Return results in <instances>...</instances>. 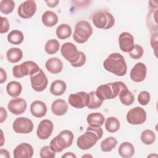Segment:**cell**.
Listing matches in <instances>:
<instances>
[{"label":"cell","mask_w":158,"mask_h":158,"mask_svg":"<svg viewBox=\"0 0 158 158\" xmlns=\"http://www.w3.org/2000/svg\"><path fill=\"white\" fill-rule=\"evenodd\" d=\"M104 69L118 77L124 76L127 71V65L124 57L118 52H113L103 62Z\"/></svg>","instance_id":"1"},{"label":"cell","mask_w":158,"mask_h":158,"mask_svg":"<svg viewBox=\"0 0 158 158\" xmlns=\"http://www.w3.org/2000/svg\"><path fill=\"white\" fill-rule=\"evenodd\" d=\"M103 131L101 127L88 126L85 133L80 135L77 140V145L81 150H88L93 148L101 138Z\"/></svg>","instance_id":"2"},{"label":"cell","mask_w":158,"mask_h":158,"mask_svg":"<svg viewBox=\"0 0 158 158\" xmlns=\"http://www.w3.org/2000/svg\"><path fill=\"white\" fill-rule=\"evenodd\" d=\"M127 86L122 81H115L99 85L95 91L96 94L102 101L112 99L119 95Z\"/></svg>","instance_id":"3"},{"label":"cell","mask_w":158,"mask_h":158,"mask_svg":"<svg viewBox=\"0 0 158 158\" xmlns=\"http://www.w3.org/2000/svg\"><path fill=\"white\" fill-rule=\"evenodd\" d=\"M73 138L74 135L72 131L69 130H64L52 139L49 146L54 152H60L72 144Z\"/></svg>","instance_id":"4"},{"label":"cell","mask_w":158,"mask_h":158,"mask_svg":"<svg viewBox=\"0 0 158 158\" xmlns=\"http://www.w3.org/2000/svg\"><path fill=\"white\" fill-rule=\"evenodd\" d=\"M92 22L96 28L107 30L114 25L115 19L112 14L107 10H100L93 14Z\"/></svg>","instance_id":"5"},{"label":"cell","mask_w":158,"mask_h":158,"mask_svg":"<svg viewBox=\"0 0 158 158\" xmlns=\"http://www.w3.org/2000/svg\"><path fill=\"white\" fill-rule=\"evenodd\" d=\"M93 34V28L86 20H80L77 23L73 34V40L78 43H86Z\"/></svg>","instance_id":"6"},{"label":"cell","mask_w":158,"mask_h":158,"mask_svg":"<svg viewBox=\"0 0 158 158\" xmlns=\"http://www.w3.org/2000/svg\"><path fill=\"white\" fill-rule=\"evenodd\" d=\"M40 68L38 65L31 60H27L20 65L13 67L12 73L14 77L20 78L27 75H33L36 73Z\"/></svg>","instance_id":"7"},{"label":"cell","mask_w":158,"mask_h":158,"mask_svg":"<svg viewBox=\"0 0 158 158\" xmlns=\"http://www.w3.org/2000/svg\"><path fill=\"white\" fill-rule=\"evenodd\" d=\"M126 119L131 125H141L146 120V112L141 107H135L128 110Z\"/></svg>","instance_id":"8"},{"label":"cell","mask_w":158,"mask_h":158,"mask_svg":"<svg viewBox=\"0 0 158 158\" xmlns=\"http://www.w3.org/2000/svg\"><path fill=\"white\" fill-rule=\"evenodd\" d=\"M60 53L70 64L75 63L80 57V51L77 46L71 42H66L62 45Z\"/></svg>","instance_id":"9"},{"label":"cell","mask_w":158,"mask_h":158,"mask_svg":"<svg viewBox=\"0 0 158 158\" xmlns=\"http://www.w3.org/2000/svg\"><path fill=\"white\" fill-rule=\"evenodd\" d=\"M33 122L27 117H20L15 118L12 124V128L17 133L28 134L33 130Z\"/></svg>","instance_id":"10"},{"label":"cell","mask_w":158,"mask_h":158,"mask_svg":"<svg viewBox=\"0 0 158 158\" xmlns=\"http://www.w3.org/2000/svg\"><path fill=\"white\" fill-rule=\"evenodd\" d=\"M30 82L32 88L37 92L44 91L48 84V78L42 69L35 74L30 76Z\"/></svg>","instance_id":"11"},{"label":"cell","mask_w":158,"mask_h":158,"mask_svg":"<svg viewBox=\"0 0 158 158\" xmlns=\"http://www.w3.org/2000/svg\"><path fill=\"white\" fill-rule=\"evenodd\" d=\"M69 104L73 107L82 109L87 107L89 102V93L85 91H79L70 94L68 99Z\"/></svg>","instance_id":"12"},{"label":"cell","mask_w":158,"mask_h":158,"mask_svg":"<svg viewBox=\"0 0 158 158\" xmlns=\"http://www.w3.org/2000/svg\"><path fill=\"white\" fill-rule=\"evenodd\" d=\"M36 2L33 0H28L22 2L18 7L17 14L19 17L24 19L31 18L36 12Z\"/></svg>","instance_id":"13"},{"label":"cell","mask_w":158,"mask_h":158,"mask_svg":"<svg viewBox=\"0 0 158 158\" xmlns=\"http://www.w3.org/2000/svg\"><path fill=\"white\" fill-rule=\"evenodd\" d=\"M54 130V125L52 121L49 119L42 120L38 125L36 135L40 139H47L49 138Z\"/></svg>","instance_id":"14"},{"label":"cell","mask_w":158,"mask_h":158,"mask_svg":"<svg viewBox=\"0 0 158 158\" xmlns=\"http://www.w3.org/2000/svg\"><path fill=\"white\" fill-rule=\"evenodd\" d=\"M26 101L21 98H14L9 101L7 104L8 110L15 115L22 114L27 109Z\"/></svg>","instance_id":"15"},{"label":"cell","mask_w":158,"mask_h":158,"mask_svg":"<svg viewBox=\"0 0 158 158\" xmlns=\"http://www.w3.org/2000/svg\"><path fill=\"white\" fill-rule=\"evenodd\" d=\"M118 44L122 51L130 52L135 45L133 36L127 31L121 33L118 36Z\"/></svg>","instance_id":"16"},{"label":"cell","mask_w":158,"mask_h":158,"mask_svg":"<svg viewBox=\"0 0 158 158\" xmlns=\"http://www.w3.org/2000/svg\"><path fill=\"white\" fill-rule=\"evenodd\" d=\"M147 67L142 62L136 63L131 69L130 73V78L135 82H141L146 77Z\"/></svg>","instance_id":"17"},{"label":"cell","mask_w":158,"mask_h":158,"mask_svg":"<svg viewBox=\"0 0 158 158\" xmlns=\"http://www.w3.org/2000/svg\"><path fill=\"white\" fill-rule=\"evenodd\" d=\"M32 146L27 143H22L17 145L13 151L14 158H31L33 155Z\"/></svg>","instance_id":"18"},{"label":"cell","mask_w":158,"mask_h":158,"mask_svg":"<svg viewBox=\"0 0 158 158\" xmlns=\"http://www.w3.org/2000/svg\"><path fill=\"white\" fill-rule=\"evenodd\" d=\"M30 112L35 117H43L46 115L47 112L46 104L41 101H35L30 105Z\"/></svg>","instance_id":"19"},{"label":"cell","mask_w":158,"mask_h":158,"mask_svg":"<svg viewBox=\"0 0 158 158\" xmlns=\"http://www.w3.org/2000/svg\"><path fill=\"white\" fill-rule=\"evenodd\" d=\"M45 67L49 72L52 74H57L62 70L63 64L60 59L55 57H51L46 60Z\"/></svg>","instance_id":"20"},{"label":"cell","mask_w":158,"mask_h":158,"mask_svg":"<svg viewBox=\"0 0 158 158\" xmlns=\"http://www.w3.org/2000/svg\"><path fill=\"white\" fill-rule=\"evenodd\" d=\"M68 104L62 99H57L54 101L51 104L52 112L57 116L65 115L68 110Z\"/></svg>","instance_id":"21"},{"label":"cell","mask_w":158,"mask_h":158,"mask_svg":"<svg viewBox=\"0 0 158 158\" xmlns=\"http://www.w3.org/2000/svg\"><path fill=\"white\" fill-rule=\"evenodd\" d=\"M157 9H149V12L146 17V24L151 33H157Z\"/></svg>","instance_id":"22"},{"label":"cell","mask_w":158,"mask_h":158,"mask_svg":"<svg viewBox=\"0 0 158 158\" xmlns=\"http://www.w3.org/2000/svg\"><path fill=\"white\" fill-rule=\"evenodd\" d=\"M118 152V154L123 158H130L134 155L135 148L131 143L125 141L121 143L119 146Z\"/></svg>","instance_id":"23"},{"label":"cell","mask_w":158,"mask_h":158,"mask_svg":"<svg viewBox=\"0 0 158 158\" xmlns=\"http://www.w3.org/2000/svg\"><path fill=\"white\" fill-rule=\"evenodd\" d=\"M43 23L48 27H51L56 25L58 22V16L53 11H45L41 17Z\"/></svg>","instance_id":"24"},{"label":"cell","mask_w":158,"mask_h":158,"mask_svg":"<svg viewBox=\"0 0 158 158\" xmlns=\"http://www.w3.org/2000/svg\"><path fill=\"white\" fill-rule=\"evenodd\" d=\"M67 89L65 82L61 80H56L52 81L50 86V92L54 96L62 95Z\"/></svg>","instance_id":"25"},{"label":"cell","mask_w":158,"mask_h":158,"mask_svg":"<svg viewBox=\"0 0 158 158\" xmlns=\"http://www.w3.org/2000/svg\"><path fill=\"white\" fill-rule=\"evenodd\" d=\"M86 121L89 126L101 127L104 123L105 117L100 112L91 113L88 115Z\"/></svg>","instance_id":"26"},{"label":"cell","mask_w":158,"mask_h":158,"mask_svg":"<svg viewBox=\"0 0 158 158\" xmlns=\"http://www.w3.org/2000/svg\"><path fill=\"white\" fill-rule=\"evenodd\" d=\"M7 94L12 98H17L22 93V85L16 81H11L6 86Z\"/></svg>","instance_id":"27"},{"label":"cell","mask_w":158,"mask_h":158,"mask_svg":"<svg viewBox=\"0 0 158 158\" xmlns=\"http://www.w3.org/2000/svg\"><path fill=\"white\" fill-rule=\"evenodd\" d=\"M23 57L22 51L18 48H12L7 50L6 58L10 63H17Z\"/></svg>","instance_id":"28"},{"label":"cell","mask_w":158,"mask_h":158,"mask_svg":"<svg viewBox=\"0 0 158 158\" xmlns=\"http://www.w3.org/2000/svg\"><path fill=\"white\" fill-rule=\"evenodd\" d=\"M72 28L67 23L59 25L56 30L57 37L60 40H65L69 38L72 35Z\"/></svg>","instance_id":"29"},{"label":"cell","mask_w":158,"mask_h":158,"mask_svg":"<svg viewBox=\"0 0 158 158\" xmlns=\"http://www.w3.org/2000/svg\"><path fill=\"white\" fill-rule=\"evenodd\" d=\"M7 39L8 42L10 44L18 45L23 42L24 40V36L21 31L18 30H14L7 35Z\"/></svg>","instance_id":"30"},{"label":"cell","mask_w":158,"mask_h":158,"mask_svg":"<svg viewBox=\"0 0 158 158\" xmlns=\"http://www.w3.org/2000/svg\"><path fill=\"white\" fill-rule=\"evenodd\" d=\"M118 96L120 102L125 106H130L135 101V96L128 88L122 90Z\"/></svg>","instance_id":"31"},{"label":"cell","mask_w":158,"mask_h":158,"mask_svg":"<svg viewBox=\"0 0 158 158\" xmlns=\"http://www.w3.org/2000/svg\"><path fill=\"white\" fill-rule=\"evenodd\" d=\"M120 127L119 120L115 117H108L105 122V128L109 133L117 131Z\"/></svg>","instance_id":"32"},{"label":"cell","mask_w":158,"mask_h":158,"mask_svg":"<svg viewBox=\"0 0 158 158\" xmlns=\"http://www.w3.org/2000/svg\"><path fill=\"white\" fill-rule=\"evenodd\" d=\"M117 144V140L113 136H109L104 139L101 143V149L102 152H107L111 151Z\"/></svg>","instance_id":"33"},{"label":"cell","mask_w":158,"mask_h":158,"mask_svg":"<svg viewBox=\"0 0 158 158\" xmlns=\"http://www.w3.org/2000/svg\"><path fill=\"white\" fill-rule=\"evenodd\" d=\"M103 101L100 99L96 94L95 91H91L89 93V102L87 107L90 109H96L101 106Z\"/></svg>","instance_id":"34"},{"label":"cell","mask_w":158,"mask_h":158,"mask_svg":"<svg viewBox=\"0 0 158 158\" xmlns=\"http://www.w3.org/2000/svg\"><path fill=\"white\" fill-rule=\"evenodd\" d=\"M140 138L141 141L146 145H151L154 143L156 136L154 132L151 130L147 129L142 131Z\"/></svg>","instance_id":"35"},{"label":"cell","mask_w":158,"mask_h":158,"mask_svg":"<svg viewBox=\"0 0 158 158\" xmlns=\"http://www.w3.org/2000/svg\"><path fill=\"white\" fill-rule=\"evenodd\" d=\"M60 44L57 40L51 39L47 41L44 45V50L48 54H56L59 49Z\"/></svg>","instance_id":"36"},{"label":"cell","mask_w":158,"mask_h":158,"mask_svg":"<svg viewBox=\"0 0 158 158\" xmlns=\"http://www.w3.org/2000/svg\"><path fill=\"white\" fill-rule=\"evenodd\" d=\"M15 2L12 0H2L0 2V11L4 14H9L13 12Z\"/></svg>","instance_id":"37"},{"label":"cell","mask_w":158,"mask_h":158,"mask_svg":"<svg viewBox=\"0 0 158 158\" xmlns=\"http://www.w3.org/2000/svg\"><path fill=\"white\" fill-rule=\"evenodd\" d=\"M144 53V50L142 46L139 44H135L132 50L129 52L130 56L133 59H140Z\"/></svg>","instance_id":"38"},{"label":"cell","mask_w":158,"mask_h":158,"mask_svg":"<svg viewBox=\"0 0 158 158\" xmlns=\"http://www.w3.org/2000/svg\"><path fill=\"white\" fill-rule=\"evenodd\" d=\"M40 156L41 158H54L56 157V152L51 149L49 146H45L40 149Z\"/></svg>","instance_id":"39"},{"label":"cell","mask_w":158,"mask_h":158,"mask_svg":"<svg viewBox=\"0 0 158 158\" xmlns=\"http://www.w3.org/2000/svg\"><path fill=\"white\" fill-rule=\"evenodd\" d=\"M151 99V96L148 91H143L138 96V101L142 106L147 105Z\"/></svg>","instance_id":"40"},{"label":"cell","mask_w":158,"mask_h":158,"mask_svg":"<svg viewBox=\"0 0 158 158\" xmlns=\"http://www.w3.org/2000/svg\"><path fill=\"white\" fill-rule=\"evenodd\" d=\"M1 29H0V33H5L7 32L9 30V22L8 19L4 17H1Z\"/></svg>","instance_id":"41"},{"label":"cell","mask_w":158,"mask_h":158,"mask_svg":"<svg viewBox=\"0 0 158 158\" xmlns=\"http://www.w3.org/2000/svg\"><path fill=\"white\" fill-rule=\"evenodd\" d=\"M86 60V57L85 54H84V52L80 51V57L78 60L75 63L71 64V65L74 67H80L85 64Z\"/></svg>","instance_id":"42"},{"label":"cell","mask_w":158,"mask_h":158,"mask_svg":"<svg viewBox=\"0 0 158 158\" xmlns=\"http://www.w3.org/2000/svg\"><path fill=\"white\" fill-rule=\"evenodd\" d=\"M151 45L152 48L154 51V54L156 56H157V33H152L151 37Z\"/></svg>","instance_id":"43"},{"label":"cell","mask_w":158,"mask_h":158,"mask_svg":"<svg viewBox=\"0 0 158 158\" xmlns=\"http://www.w3.org/2000/svg\"><path fill=\"white\" fill-rule=\"evenodd\" d=\"M7 116V113L6 110L2 107H0V123H2L4 121L6 120Z\"/></svg>","instance_id":"44"},{"label":"cell","mask_w":158,"mask_h":158,"mask_svg":"<svg viewBox=\"0 0 158 158\" xmlns=\"http://www.w3.org/2000/svg\"><path fill=\"white\" fill-rule=\"evenodd\" d=\"M7 80L6 72L2 68H0V83H3Z\"/></svg>","instance_id":"45"},{"label":"cell","mask_w":158,"mask_h":158,"mask_svg":"<svg viewBox=\"0 0 158 158\" xmlns=\"http://www.w3.org/2000/svg\"><path fill=\"white\" fill-rule=\"evenodd\" d=\"M0 157L1 158H10V154L9 151L6 149L1 148L0 149Z\"/></svg>","instance_id":"46"},{"label":"cell","mask_w":158,"mask_h":158,"mask_svg":"<svg viewBox=\"0 0 158 158\" xmlns=\"http://www.w3.org/2000/svg\"><path fill=\"white\" fill-rule=\"evenodd\" d=\"M45 2L47 4L48 6L50 7H55L57 6L59 1L58 0H51V1H46Z\"/></svg>","instance_id":"47"},{"label":"cell","mask_w":158,"mask_h":158,"mask_svg":"<svg viewBox=\"0 0 158 158\" xmlns=\"http://www.w3.org/2000/svg\"><path fill=\"white\" fill-rule=\"evenodd\" d=\"M64 157H67V158H69V157H70V158H76L77 156H76V155H75L74 153L71 152H66L65 154H63V155L62 156V158H64Z\"/></svg>","instance_id":"48"},{"label":"cell","mask_w":158,"mask_h":158,"mask_svg":"<svg viewBox=\"0 0 158 158\" xmlns=\"http://www.w3.org/2000/svg\"><path fill=\"white\" fill-rule=\"evenodd\" d=\"M1 146H2L4 144V136H3V132L2 130H1Z\"/></svg>","instance_id":"49"},{"label":"cell","mask_w":158,"mask_h":158,"mask_svg":"<svg viewBox=\"0 0 158 158\" xmlns=\"http://www.w3.org/2000/svg\"><path fill=\"white\" fill-rule=\"evenodd\" d=\"M86 156H89V157H92V156H91V155H84V156H82V157H86Z\"/></svg>","instance_id":"50"}]
</instances>
